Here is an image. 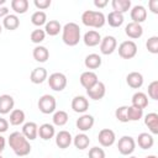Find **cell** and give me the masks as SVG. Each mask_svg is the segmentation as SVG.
Masks as SVG:
<instances>
[{"instance_id":"obj_50","label":"cell","mask_w":158,"mask_h":158,"mask_svg":"<svg viewBox=\"0 0 158 158\" xmlns=\"http://www.w3.org/2000/svg\"><path fill=\"white\" fill-rule=\"evenodd\" d=\"M6 2V0H0V5H4Z\"/></svg>"},{"instance_id":"obj_36","label":"cell","mask_w":158,"mask_h":158,"mask_svg":"<svg viewBox=\"0 0 158 158\" xmlns=\"http://www.w3.org/2000/svg\"><path fill=\"white\" fill-rule=\"evenodd\" d=\"M68 118H69V116H68V114L65 111L58 110V111H54L52 120H53V123L56 126H64L68 122Z\"/></svg>"},{"instance_id":"obj_4","label":"cell","mask_w":158,"mask_h":158,"mask_svg":"<svg viewBox=\"0 0 158 158\" xmlns=\"http://www.w3.org/2000/svg\"><path fill=\"white\" fill-rule=\"evenodd\" d=\"M38 109L42 114L44 115H48V114H52L56 111V107H57V101H56V98L49 95V94H44L38 100Z\"/></svg>"},{"instance_id":"obj_42","label":"cell","mask_w":158,"mask_h":158,"mask_svg":"<svg viewBox=\"0 0 158 158\" xmlns=\"http://www.w3.org/2000/svg\"><path fill=\"white\" fill-rule=\"evenodd\" d=\"M89 158H105V151L100 147H93L89 151Z\"/></svg>"},{"instance_id":"obj_45","label":"cell","mask_w":158,"mask_h":158,"mask_svg":"<svg viewBox=\"0 0 158 158\" xmlns=\"http://www.w3.org/2000/svg\"><path fill=\"white\" fill-rule=\"evenodd\" d=\"M148 7L153 14H158V0H149Z\"/></svg>"},{"instance_id":"obj_6","label":"cell","mask_w":158,"mask_h":158,"mask_svg":"<svg viewBox=\"0 0 158 158\" xmlns=\"http://www.w3.org/2000/svg\"><path fill=\"white\" fill-rule=\"evenodd\" d=\"M117 148L122 156H130L136 148V141L131 136H122L117 142Z\"/></svg>"},{"instance_id":"obj_40","label":"cell","mask_w":158,"mask_h":158,"mask_svg":"<svg viewBox=\"0 0 158 158\" xmlns=\"http://www.w3.org/2000/svg\"><path fill=\"white\" fill-rule=\"evenodd\" d=\"M115 116L120 122H128L127 120V106H120L115 111Z\"/></svg>"},{"instance_id":"obj_3","label":"cell","mask_w":158,"mask_h":158,"mask_svg":"<svg viewBox=\"0 0 158 158\" xmlns=\"http://www.w3.org/2000/svg\"><path fill=\"white\" fill-rule=\"evenodd\" d=\"M81 22L88 26V27H94V28H101L105 22V15L101 11H94V10H86L81 15Z\"/></svg>"},{"instance_id":"obj_1","label":"cell","mask_w":158,"mask_h":158,"mask_svg":"<svg viewBox=\"0 0 158 158\" xmlns=\"http://www.w3.org/2000/svg\"><path fill=\"white\" fill-rule=\"evenodd\" d=\"M9 146L14 151V153L19 157H26L31 153L30 141L21 132H12L9 136Z\"/></svg>"},{"instance_id":"obj_19","label":"cell","mask_w":158,"mask_h":158,"mask_svg":"<svg viewBox=\"0 0 158 158\" xmlns=\"http://www.w3.org/2000/svg\"><path fill=\"white\" fill-rule=\"evenodd\" d=\"M126 83L132 89H139L143 85V75L138 72H131L126 77Z\"/></svg>"},{"instance_id":"obj_17","label":"cell","mask_w":158,"mask_h":158,"mask_svg":"<svg viewBox=\"0 0 158 158\" xmlns=\"http://www.w3.org/2000/svg\"><path fill=\"white\" fill-rule=\"evenodd\" d=\"M14 106H15V100L11 95L4 94L0 96V114L1 115H6L10 111H12Z\"/></svg>"},{"instance_id":"obj_43","label":"cell","mask_w":158,"mask_h":158,"mask_svg":"<svg viewBox=\"0 0 158 158\" xmlns=\"http://www.w3.org/2000/svg\"><path fill=\"white\" fill-rule=\"evenodd\" d=\"M33 4H35V6H36L40 11H43V10H46V9H48V7L51 6L52 1H51V0H35Z\"/></svg>"},{"instance_id":"obj_48","label":"cell","mask_w":158,"mask_h":158,"mask_svg":"<svg viewBox=\"0 0 158 158\" xmlns=\"http://www.w3.org/2000/svg\"><path fill=\"white\" fill-rule=\"evenodd\" d=\"M5 144H6V141H5V138L0 135V154H1V152L5 149Z\"/></svg>"},{"instance_id":"obj_11","label":"cell","mask_w":158,"mask_h":158,"mask_svg":"<svg viewBox=\"0 0 158 158\" xmlns=\"http://www.w3.org/2000/svg\"><path fill=\"white\" fill-rule=\"evenodd\" d=\"M79 80H80L81 86L88 90V89H90L93 85H95V84L99 81V78H98L96 73H94V72H91V70H86V72L81 73Z\"/></svg>"},{"instance_id":"obj_53","label":"cell","mask_w":158,"mask_h":158,"mask_svg":"<svg viewBox=\"0 0 158 158\" xmlns=\"http://www.w3.org/2000/svg\"><path fill=\"white\" fill-rule=\"evenodd\" d=\"M0 158H2V156H1V154H0Z\"/></svg>"},{"instance_id":"obj_51","label":"cell","mask_w":158,"mask_h":158,"mask_svg":"<svg viewBox=\"0 0 158 158\" xmlns=\"http://www.w3.org/2000/svg\"><path fill=\"white\" fill-rule=\"evenodd\" d=\"M1 31H2V26L0 25V35H1Z\"/></svg>"},{"instance_id":"obj_16","label":"cell","mask_w":158,"mask_h":158,"mask_svg":"<svg viewBox=\"0 0 158 158\" xmlns=\"http://www.w3.org/2000/svg\"><path fill=\"white\" fill-rule=\"evenodd\" d=\"M21 133H22L28 141L36 139L37 136H38V126H37V123H36V122H32V121L23 123V126H22V132H21Z\"/></svg>"},{"instance_id":"obj_5","label":"cell","mask_w":158,"mask_h":158,"mask_svg":"<svg viewBox=\"0 0 158 158\" xmlns=\"http://www.w3.org/2000/svg\"><path fill=\"white\" fill-rule=\"evenodd\" d=\"M47 80L49 88L54 91H62L67 86V77L63 73H58V72L52 73Z\"/></svg>"},{"instance_id":"obj_41","label":"cell","mask_w":158,"mask_h":158,"mask_svg":"<svg viewBox=\"0 0 158 158\" xmlns=\"http://www.w3.org/2000/svg\"><path fill=\"white\" fill-rule=\"evenodd\" d=\"M148 96L153 100H158V80H153L148 85Z\"/></svg>"},{"instance_id":"obj_15","label":"cell","mask_w":158,"mask_h":158,"mask_svg":"<svg viewBox=\"0 0 158 158\" xmlns=\"http://www.w3.org/2000/svg\"><path fill=\"white\" fill-rule=\"evenodd\" d=\"M72 109H73V111H75L78 114H84L89 109L88 99L85 96H81V95L73 98V100H72Z\"/></svg>"},{"instance_id":"obj_28","label":"cell","mask_w":158,"mask_h":158,"mask_svg":"<svg viewBox=\"0 0 158 158\" xmlns=\"http://www.w3.org/2000/svg\"><path fill=\"white\" fill-rule=\"evenodd\" d=\"M25 118H26V115H25V111H22L21 109H14L11 112H10V125L12 126H19L21 123L25 122Z\"/></svg>"},{"instance_id":"obj_32","label":"cell","mask_w":158,"mask_h":158,"mask_svg":"<svg viewBox=\"0 0 158 158\" xmlns=\"http://www.w3.org/2000/svg\"><path fill=\"white\" fill-rule=\"evenodd\" d=\"M60 31H62V26H60L59 21H57V20H49L44 25V32H46V35L57 36Z\"/></svg>"},{"instance_id":"obj_27","label":"cell","mask_w":158,"mask_h":158,"mask_svg":"<svg viewBox=\"0 0 158 158\" xmlns=\"http://www.w3.org/2000/svg\"><path fill=\"white\" fill-rule=\"evenodd\" d=\"M101 57L96 53H90L84 59V64L88 69H98L101 65Z\"/></svg>"},{"instance_id":"obj_38","label":"cell","mask_w":158,"mask_h":158,"mask_svg":"<svg viewBox=\"0 0 158 158\" xmlns=\"http://www.w3.org/2000/svg\"><path fill=\"white\" fill-rule=\"evenodd\" d=\"M44 38H46V32H44V30H41V28L33 30L30 35V40L36 44H40L41 42H43Z\"/></svg>"},{"instance_id":"obj_18","label":"cell","mask_w":158,"mask_h":158,"mask_svg":"<svg viewBox=\"0 0 158 158\" xmlns=\"http://www.w3.org/2000/svg\"><path fill=\"white\" fill-rule=\"evenodd\" d=\"M83 41L85 43V46L88 47H95L98 44H100L101 42V36L98 31L95 30H89L88 32H85L84 37H83Z\"/></svg>"},{"instance_id":"obj_10","label":"cell","mask_w":158,"mask_h":158,"mask_svg":"<svg viewBox=\"0 0 158 158\" xmlns=\"http://www.w3.org/2000/svg\"><path fill=\"white\" fill-rule=\"evenodd\" d=\"M86 94L93 100H101L106 94V88L102 81H98L95 85H93L90 89L86 90Z\"/></svg>"},{"instance_id":"obj_9","label":"cell","mask_w":158,"mask_h":158,"mask_svg":"<svg viewBox=\"0 0 158 158\" xmlns=\"http://www.w3.org/2000/svg\"><path fill=\"white\" fill-rule=\"evenodd\" d=\"M98 141L102 147H110L116 141L115 132L110 128H102L98 135Z\"/></svg>"},{"instance_id":"obj_35","label":"cell","mask_w":158,"mask_h":158,"mask_svg":"<svg viewBox=\"0 0 158 158\" xmlns=\"http://www.w3.org/2000/svg\"><path fill=\"white\" fill-rule=\"evenodd\" d=\"M143 117V110L136 106H127V120L128 121H138Z\"/></svg>"},{"instance_id":"obj_39","label":"cell","mask_w":158,"mask_h":158,"mask_svg":"<svg viewBox=\"0 0 158 158\" xmlns=\"http://www.w3.org/2000/svg\"><path fill=\"white\" fill-rule=\"evenodd\" d=\"M146 47H147L148 52H151L152 54H157L158 53V37L157 36L149 37L146 42Z\"/></svg>"},{"instance_id":"obj_8","label":"cell","mask_w":158,"mask_h":158,"mask_svg":"<svg viewBox=\"0 0 158 158\" xmlns=\"http://www.w3.org/2000/svg\"><path fill=\"white\" fill-rule=\"evenodd\" d=\"M117 47V41L114 36H105L104 38H101L100 42V52L105 56L112 54L116 51Z\"/></svg>"},{"instance_id":"obj_2","label":"cell","mask_w":158,"mask_h":158,"mask_svg":"<svg viewBox=\"0 0 158 158\" xmlns=\"http://www.w3.org/2000/svg\"><path fill=\"white\" fill-rule=\"evenodd\" d=\"M62 40L69 46L74 47L80 41V27L75 22H68L62 27Z\"/></svg>"},{"instance_id":"obj_26","label":"cell","mask_w":158,"mask_h":158,"mask_svg":"<svg viewBox=\"0 0 158 158\" xmlns=\"http://www.w3.org/2000/svg\"><path fill=\"white\" fill-rule=\"evenodd\" d=\"M32 56L35 58V60L40 62V63H44L47 62V59L49 58V51L44 47V46H36L33 48V52H32Z\"/></svg>"},{"instance_id":"obj_47","label":"cell","mask_w":158,"mask_h":158,"mask_svg":"<svg viewBox=\"0 0 158 158\" xmlns=\"http://www.w3.org/2000/svg\"><path fill=\"white\" fill-rule=\"evenodd\" d=\"M9 15V7H6V6H0V17H5V16H7Z\"/></svg>"},{"instance_id":"obj_20","label":"cell","mask_w":158,"mask_h":158,"mask_svg":"<svg viewBox=\"0 0 158 158\" xmlns=\"http://www.w3.org/2000/svg\"><path fill=\"white\" fill-rule=\"evenodd\" d=\"M125 33H126L130 38L137 40V38L142 37V35H143V27H142L139 23L130 22V23L125 27Z\"/></svg>"},{"instance_id":"obj_30","label":"cell","mask_w":158,"mask_h":158,"mask_svg":"<svg viewBox=\"0 0 158 158\" xmlns=\"http://www.w3.org/2000/svg\"><path fill=\"white\" fill-rule=\"evenodd\" d=\"M106 19V22L111 26V27H120L122 23H123V15L120 14V12H116V11H111L109 12V15L105 17Z\"/></svg>"},{"instance_id":"obj_33","label":"cell","mask_w":158,"mask_h":158,"mask_svg":"<svg viewBox=\"0 0 158 158\" xmlns=\"http://www.w3.org/2000/svg\"><path fill=\"white\" fill-rule=\"evenodd\" d=\"M30 2L27 0H11V9L16 12V14H26L28 10Z\"/></svg>"},{"instance_id":"obj_24","label":"cell","mask_w":158,"mask_h":158,"mask_svg":"<svg viewBox=\"0 0 158 158\" xmlns=\"http://www.w3.org/2000/svg\"><path fill=\"white\" fill-rule=\"evenodd\" d=\"M54 135H56V128L51 123H42L38 127V136L44 141H48V139L53 138Z\"/></svg>"},{"instance_id":"obj_13","label":"cell","mask_w":158,"mask_h":158,"mask_svg":"<svg viewBox=\"0 0 158 158\" xmlns=\"http://www.w3.org/2000/svg\"><path fill=\"white\" fill-rule=\"evenodd\" d=\"M72 142H73V137H72L70 132H68L65 130H62L56 135V144L62 149L68 148L72 144Z\"/></svg>"},{"instance_id":"obj_23","label":"cell","mask_w":158,"mask_h":158,"mask_svg":"<svg viewBox=\"0 0 158 158\" xmlns=\"http://www.w3.org/2000/svg\"><path fill=\"white\" fill-rule=\"evenodd\" d=\"M137 144L142 148V149H149L153 147L154 144V138L151 133H147V132H142L138 135L137 137Z\"/></svg>"},{"instance_id":"obj_29","label":"cell","mask_w":158,"mask_h":158,"mask_svg":"<svg viewBox=\"0 0 158 158\" xmlns=\"http://www.w3.org/2000/svg\"><path fill=\"white\" fill-rule=\"evenodd\" d=\"M2 26L9 30V31H14L16 28H19L20 26V20L17 17V15H12V14H9L7 16L4 17L2 20Z\"/></svg>"},{"instance_id":"obj_37","label":"cell","mask_w":158,"mask_h":158,"mask_svg":"<svg viewBox=\"0 0 158 158\" xmlns=\"http://www.w3.org/2000/svg\"><path fill=\"white\" fill-rule=\"evenodd\" d=\"M31 22L35 26H37V27H40L42 25H46V22H47V15H46V12L44 11H40V10L36 11V12H33L32 16H31Z\"/></svg>"},{"instance_id":"obj_21","label":"cell","mask_w":158,"mask_h":158,"mask_svg":"<svg viewBox=\"0 0 158 158\" xmlns=\"http://www.w3.org/2000/svg\"><path fill=\"white\" fill-rule=\"evenodd\" d=\"M47 78H48V73L46 68H42V67L35 68L30 74V80L33 84H42Z\"/></svg>"},{"instance_id":"obj_7","label":"cell","mask_w":158,"mask_h":158,"mask_svg":"<svg viewBox=\"0 0 158 158\" xmlns=\"http://www.w3.org/2000/svg\"><path fill=\"white\" fill-rule=\"evenodd\" d=\"M137 54V44L133 41H123L118 46V56L123 59H132Z\"/></svg>"},{"instance_id":"obj_34","label":"cell","mask_w":158,"mask_h":158,"mask_svg":"<svg viewBox=\"0 0 158 158\" xmlns=\"http://www.w3.org/2000/svg\"><path fill=\"white\" fill-rule=\"evenodd\" d=\"M73 143L78 149H85L88 148L89 143H90V138L83 132V133H78L74 138H73Z\"/></svg>"},{"instance_id":"obj_14","label":"cell","mask_w":158,"mask_h":158,"mask_svg":"<svg viewBox=\"0 0 158 158\" xmlns=\"http://www.w3.org/2000/svg\"><path fill=\"white\" fill-rule=\"evenodd\" d=\"M131 20L132 22H136V23H142L143 21H146L147 19V10L144 6L142 5H136L131 9Z\"/></svg>"},{"instance_id":"obj_22","label":"cell","mask_w":158,"mask_h":158,"mask_svg":"<svg viewBox=\"0 0 158 158\" xmlns=\"http://www.w3.org/2000/svg\"><path fill=\"white\" fill-rule=\"evenodd\" d=\"M144 125L148 127L151 133L157 135L158 133V114L149 112L144 116Z\"/></svg>"},{"instance_id":"obj_49","label":"cell","mask_w":158,"mask_h":158,"mask_svg":"<svg viewBox=\"0 0 158 158\" xmlns=\"http://www.w3.org/2000/svg\"><path fill=\"white\" fill-rule=\"evenodd\" d=\"M146 158H157V156H154V154H151V156H147Z\"/></svg>"},{"instance_id":"obj_31","label":"cell","mask_w":158,"mask_h":158,"mask_svg":"<svg viewBox=\"0 0 158 158\" xmlns=\"http://www.w3.org/2000/svg\"><path fill=\"white\" fill-rule=\"evenodd\" d=\"M111 5H112L114 11L123 15L131 9V0H112Z\"/></svg>"},{"instance_id":"obj_46","label":"cell","mask_w":158,"mask_h":158,"mask_svg":"<svg viewBox=\"0 0 158 158\" xmlns=\"http://www.w3.org/2000/svg\"><path fill=\"white\" fill-rule=\"evenodd\" d=\"M107 4H109L107 0H94V5H95L98 9H104Z\"/></svg>"},{"instance_id":"obj_44","label":"cell","mask_w":158,"mask_h":158,"mask_svg":"<svg viewBox=\"0 0 158 158\" xmlns=\"http://www.w3.org/2000/svg\"><path fill=\"white\" fill-rule=\"evenodd\" d=\"M9 128V121L4 117H0V133L6 132Z\"/></svg>"},{"instance_id":"obj_25","label":"cell","mask_w":158,"mask_h":158,"mask_svg":"<svg viewBox=\"0 0 158 158\" xmlns=\"http://www.w3.org/2000/svg\"><path fill=\"white\" fill-rule=\"evenodd\" d=\"M132 106H136L138 109H146L148 106V96L142 93V91H137L132 95Z\"/></svg>"},{"instance_id":"obj_12","label":"cell","mask_w":158,"mask_h":158,"mask_svg":"<svg viewBox=\"0 0 158 158\" xmlns=\"http://www.w3.org/2000/svg\"><path fill=\"white\" fill-rule=\"evenodd\" d=\"M94 123H95V120H94V117H93L91 115H89V114H83V115L77 120V122H75L77 127H78L81 132H86V131L91 130L93 126H94Z\"/></svg>"},{"instance_id":"obj_52","label":"cell","mask_w":158,"mask_h":158,"mask_svg":"<svg viewBox=\"0 0 158 158\" xmlns=\"http://www.w3.org/2000/svg\"><path fill=\"white\" fill-rule=\"evenodd\" d=\"M128 158H137V157H133V156H132V157H128Z\"/></svg>"}]
</instances>
